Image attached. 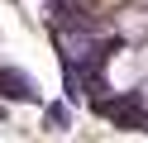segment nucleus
<instances>
[{"instance_id": "obj_3", "label": "nucleus", "mask_w": 148, "mask_h": 143, "mask_svg": "<svg viewBox=\"0 0 148 143\" xmlns=\"http://www.w3.org/2000/svg\"><path fill=\"white\" fill-rule=\"evenodd\" d=\"M14 5H19V0H14Z\"/></svg>"}, {"instance_id": "obj_2", "label": "nucleus", "mask_w": 148, "mask_h": 143, "mask_svg": "<svg viewBox=\"0 0 148 143\" xmlns=\"http://www.w3.org/2000/svg\"><path fill=\"white\" fill-rule=\"evenodd\" d=\"M43 124H48V129H58V133H62V129H67V124H72V114L62 110V105H48V110H43Z\"/></svg>"}, {"instance_id": "obj_1", "label": "nucleus", "mask_w": 148, "mask_h": 143, "mask_svg": "<svg viewBox=\"0 0 148 143\" xmlns=\"http://www.w3.org/2000/svg\"><path fill=\"white\" fill-rule=\"evenodd\" d=\"M0 95H5V100L38 105V86H34V76L19 72V67H0Z\"/></svg>"}]
</instances>
